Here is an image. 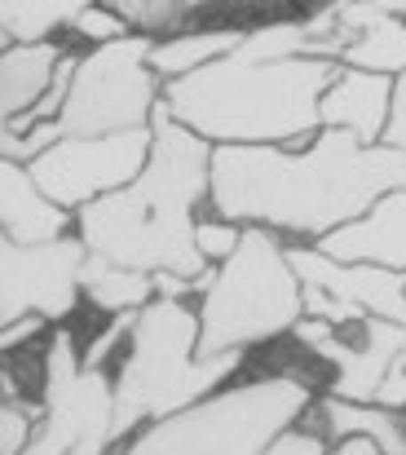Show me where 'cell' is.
<instances>
[{"instance_id": "cell-25", "label": "cell", "mask_w": 406, "mask_h": 455, "mask_svg": "<svg viewBox=\"0 0 406 455\" xmlns=\"http://www.w3.org/2000/svg\"><path fill=\"white\" fill-rule=\"evenodd\" d=\"M71 36H76V40H84L89 49H98V44H111V40L133 36V27H129L115 9H107V4L98 0V4H89V9L71 22Z\"/></svg>"}, {"instance_id": "cell-28", "label": "cell", "mask_w": 406, "mask_h": 455, "mask_svg": "<svg viewBox=\"0 0 406 455\" xmlns=\"http://www.w3.org/2000/svg\"><path fill=\"white\" fill-rule=\"evenodd\" d=\"M380 147L406 151V71L394 80V111H389V129H385V142Z\"/></svg>"}, {"instance_id": "cell-3", "label": "cell", "mask_w": 406, "mask_h": 455, "mask_svg": "<svg viewBox=\"0 0 406 455\" xmlns=\"http://www.w3.org/2000/svg\"><path fill=\"white\" fill-rule=\"evenodd\" d=\"M340 62L331 58H252L248 49L163 84L177 124L212 147H309L322 133V93Z\"/></svg>"}, {"instance_id": "cell-17", "label": "cell", "mask_w": 406, "mask_h": 455, "mask_svg": "<svg viewBox=\"0 0 406 455\" xmlns=\"http://www.w3.org/2000/svg\"><path fill=\"white\" fill-rule=\"evenodd\" d=\"M314 416H318V434L336 447L345 438H367L376 443L385 455H406V420L402 411H389L380 403H349V398H318L314 403Z\"/></svg>"}, {"instance_id": "cell-15", "label": "cell", "mask_w": 406, "mask_h": 455, "mask_svg": "<svg viewBox=\"0 0 406 455\" xmlns=\"http://www.w3.org/2000/svg\"><path fill=\"white\" fill-rule=\"evenodd\" d=\"M394 111V76L340 67L322 93V129H345L362 147H380Z\"/></svg>"}, {"instance_id": "cell-18", "label": "cell", "mask_w": 406, "mask_h": 455, "mask_svg": "<svg viewBox=\"0 0 406 455\" xmlns=\"http://www.w3.org/2000/svg\"><path fill=\"white\" fill-rule=\"evenodd\" d=\"M107 9H115L133 36L150 40H168L181 31H199V27H230V0H102Z\"/></svg>"}, {"instance_id": "cell-23", "label": "cell", "mask_w": 406, "mask_h": 455, "mask_svg": "<svg viewBox=\"0 0 406 455\" xmlns=\"http://www.w3.org/2000/svg\"><path fill=\"white\" fill-rule=\"evenodd\" d=\"M243 230H248V226H239V221H226V217H217V212H208V217L199 212L195 243H199V252H203V261H208V266H226V261L239 252Z\"/></svg>"}, {"instance_id": "cell-12", "label": "cell", "mask_w": 406, "mask_h": 455, "mask_svg": "<svg viewBox=\"0 0 406 455\" xmlns=\"http://www.w3.org/2000/svg\"><path fill=\"white\" fill-rule=\"evenodd\" d=\"M291 270L305 288V318L354 323V318H389L406 327V275L362 261H336L314 243L287 248Z\"/></svg>"}, {"instance_id": "cell-24", "label": "cell", "mask_w": 406, "mask_h": 455, "mask_svg": "<svg viewBox=\"0 0 406 455\" xmlns=\"http://www.w3.org/2000/svg\"><path fill=\"white\" fill-rule=\"evenodd\" d=\"M40 416H44V407H36V403H27V398L4 403V407H0V455H27Z\"/></svg>"}, {"instance_id": "cell-9", "label": "cell", "mask_w": 406, "mask_h": 455, "mask_svg": "<svg viewBox=\"0 0 406 455\" xmlns=\"http://www.w3.org/2000/svg\"><path fill=\"white\" fill-rule=\"evenodd\" d=\"M314 358L331 367V394L349 403H380L406 411V327L389 318L322 323L300 318L291 331Z\"/></svg>"}, {"instance_id": "cell-13", "label": "cell", "mask_w": 406, "mask_h": 455, "mask_svg": "<svg viewBox=\"0 0 406 455\" xmlns=\"http://www.w3.org/2000/svg\"><path fill=\"white\" fill-rule=\"evenodd\" d=\"M76 235V212L53 204L27 164L0 159V239L9 243H53Z\"/></svg>"}, {"instance_id": "cell-21", "label": "cell", "mask_w": 406, "mask_h": 455, "mask_svg": "<svg viewBox=\"0 0 406 455\" xmlns=\"http://www.w3.org/2000/svg\"><path fill=\"white\" fill-rule=\"evenodd\" d=\"M340 67H358V71H376V76H402L406 71V18L398 13H380L376 22H367L362 31H354L336 58Z\"/></svg>"}, {"instance_id": "cell-29", "label": "cell", "mask_w": 406, "mask_h": 455, "mask_svg": "<svg viewBox=\"0 0 406 455\" xmlns=\"http://www.w3.org/2000/svg\"><path fill=\"white\" fill-rule=\"evenodd\" d=\"M331 455H385L376 443H367V438H345V443H336Z\"/></svg>"}, {"instance_id": "cell-30", "label": "cell", "mask_w": 406, "mask_h": 455, "mask_svg": "<svg viewBox=\"0 0 406 455\" xmlns=\"http://www.w3.org/2000/svg\"><path fill=\"white\" fill-rule=\"evenodd\" d=\"M385 13H398V18H406V0H376Z\"/></svg>"}, {"instance_id": "cell-10", "label": "cell", "mask_w": 406, "mask_h": 455, "mask_svg": "<svg viewBox=\"0 0 406 455\" xmlns=\"http://www.w3.org/2000/svg\"><path fill=\"white\" fill-rule=\"evenodd\" d=\"M150 147H155V129H129L107 138H62L27 168L53 204L80 212L84 204L107 199L137 181L150 159Z\"/></svg>"}, {"instance_id": "cell-27", "label": "cell", "mask_w": 406, "mask_h": 455, "mask_svg": "<svg viewBox=\"0 0 406 455\" xmlns=\"http://www.w3.org/2000/svg\"><path fill=\"white\" fill-rule=\"evenodd\" d=\"M266 455H331V443H327L322 434H314V429L296 425V429H287V434H283Z\"/></svg>"}, {"instance_id": "cell-1", "label": "cell", "mask_w": 406, "mask_h": 455, "mask_svg": "<svg viewBox=\"0 0 406 455\" xmlns=\"http://www.w3.org/2000/svg\"><path fill=\"white\" fill-rule=\"evenodd\" d=\"M394 190H406V151L322 129L309 147H217L208 208L239 226L318 243Z\"/></svg>"}, {"instance_id": "cell-14", "label": "cell", "mask_w": 406, "mask_h": 455, "mask_svg": "<svg viewBox=\"0 0 406 455\" xmlns=\"http://www.w3.org/2000/svg\"><path fill=\"white\" fill-rule=\"evenodd\" d=\"M314 248L336 261H362V266H385L406 275V190L385 195L371 212L331 230Z\"/></svg>"}, {"instance_id": "cell-5", "label": "cell", "mask_w": 406, "mask_h": 455, "mask_svg": "<svg viewBox=\"0 0 406 455\" xmlns=\"http://www.w3.org/2000/svg\"><path fill=\"white\" fill-rule=\"evenodd\" d=\"M309 411V380L274 371L257 380H235L203 403L146 425L115 455H266Z\"/></svg>"}, {"instance_id": "cell-22", "label": "cell", "mask_w": 406, "mask_h": 455, "mask_svg": "<svg viewBox=\"0 0 406 455\" xmlns=\"http://www.w3.org/2000/svg\"><path fill=\"white\" fill-rule=\"evenodd\" d=\"M98 0H0V40L31 44L71 31V22Z\"/></svg>"}, {"instance_id": "cell-6", "label": "cell", "mask_w": 406, "mask_h": 455, "mask_svg": "<svg viewBox=\"0 0 406 455\" xmlns=\"http://www.w3.org/2000/svg\"><path fill=\"white\" fill-rule=\"evenodd\" d=\"M199 354L217 358L230 349L270 345L291 336L305 318V288L291 270L283 235L248 226L239 252L212 270L199 297Z\"/></svg>"}, {"instance_id": "cell-8", "label": "cell", "mask_w": 406, "mask_h": 455, "mask_svg": "<svg viewBox=\"0 0 406 455\" xmlns=\"http://www.w3.org/2000/svg\"><path fill=\"white\" fill-rule=\"evenodd\" d=\"M150 36H124L80 53L71 98L58 116L62 138H107L150 129L163 102V80L150 67Z\"/></svg>"}, {"instance_id": "cell-7", "label": "cell", "mask_w": 406, "mask_h": 455, "mask_svg": "<svg viewBox=\"0 0 406 455\" xmlns=\"http://www.w3.org/2000/svg\"><path fill=\"white\" fill-rule=\"evenodd\" d=\"M40 407L27 455H111L115 447V371L84 367L76 331L58 327L44 345Z\"/></svg>"}, {"instance_id": "cell-20", "label": "cell", "mask_w": 406, "mask_h": 455, "mask_svg": "<svg viewBox=\"0 0 406 455\" xmlns=\"http://www.w3.org/2000/svg\"><path fill=\"white\" fill-rule=\"evenodd\" d=\"M84 301L102 314H137L155 301V275L146 270H129V266H115L107 257H93L84 261Z\"/></svg>"}, {"instance_id": "cell-26", "label": "cell", "mask_w": 406, "mask_h": 455, "mask_svg": "<svg viewBox=\"0 0 406 455\" xmlns=\"http://www.w3.org/2000/svg\"><path fill=\"white\" fill-rule=\"evenodd\" d=\"M44 331H49V318H40V314H27V318H18V323H4V327H0V349H4V354L31 349V345H36Z\"/></svg>"}, {"instance_id": "cell-11", "label": "cell", "mask_w": 406, "mask_h": 455, "mask_svg": "<svg viewBox=\"0 0 406 455\" xmlns=\"http://www.w3.org/2000/svg\"><path fill=\"white\" fill-rule=\"evenodd\" d=\"M84 261L89 248L80 235L53 243L0 239V323H18L27 314L67 323L84 301Z\"/></svg>"}, {"instance_id": "cell-4", "label": "cell", "mask_w": 406, "mask_h": 455, "mask_svg": "<svg viewBox=\"0 0 406 455\" xmlns=\"http://www.w3.org/2000/svg\"><path fill=\"white\" fill-rule=\"evenodd\" d=\"M248 349H230L217 358L199 354V305L155 297L137 309V323L124 345V363L115 371V447L129 443L155 420H168L208 394L226 389V380L243 367Z\"/></svg>"}, {"instance_id": "cell-2", "label": "cell", "mask_w": 406, "mask_h": 455, "mask_svg": "<svg viewBox=\"0 0 406 455\" xmlns=\"http://www.w3.org/2000/svg\"><path fill=\"white\" fill-rule=\"evenodd\" d=\"M155 147L141 168V177L124 190L93 199L76 212V235L93 257H107L115 266L146 270V275H181L199 279L208 270L195 226L199 208L212 204V142L190 133L168 116L159 102L155 120Z\"/></svg>"}, {"instance_id": "cell-16", "label": "cell", "mask_w": 406, "mask_h": 455, "mask_svg": "<svg viewBox=\"0 0 406 455\" xmlns=\"http://www.w3.org/2000/svg\"><path fill=\"white\" fill-rule=\"evenodd\" d=\"M67 58V49L58 40H31V44H4L0 49V116L13 120L22 111H31L53 76H58V62Z\"/></svg>"}, {"instance_id": "cell-19", "label": "cell", "mask_w": 406, "mask_h": 455, "mask_svg": "<svg viewBox=\"0 0 406 455\" xmlns=\"http://www.w3.org/2000/svg\"><path fill=\"white\" fill-rule=\"evenodd\" d=\"M248 31L239 27H199V31H181V36H168V40H155L150 49V67L155 76L168 84V80H181L190 71H203L212 62H221L226 53H235L243 44Z\"/></svg>"}]
</instances>
